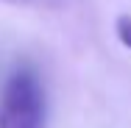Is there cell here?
I'll list each match as a JSON object with an SVG mask.
<instances>
[{"mask_svg": "<svg viewBox=\"0 0 131 128\" xmlns=\"http://www.w3.org/2000/svg\"><path fill=\"white\" fill-rule=\"evenodd\" d=\"M0 128H45V92L31 70H17L0 95Z\"/></svg>", "mask_w": 131, "mask_h": 128, "instance_id": "6da1fadb", "label": "cell"}, {"mask_svg": "<svg viewBox=\"0 0 131 128\" xmlns=\"http://www.w3.org/2000/svg\"><path fill=\"white\" fill-rule=\"evenodd\" d=\"M6 3H14V6H34V8H61V6H67L70 0H6Z\"/></svg>", "mask_w": 131, "mask_h": 128, "instance_id": "7a4b0ae2", "label": "cell"}, {"mask_svg": "<svg viewBox=\"0 0 131 128\" xmlns=\"http://www.w3.org/2000/svg\"><path fill=\"white\" fill-rule=\"evenodd\" d=\"M117 36H120V42L131 50V14H120V17H117Z\"/></svg>", "mask_w": 131, "mask_h": 128, "instance_id": "3957f363", "label": "cell"}]
</instances>
